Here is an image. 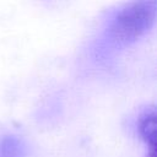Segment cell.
Listing matches in <instances>:
<instances>
[{
    "mask_svg": "<svg viewBox=\"0 0 157 157\" xmlns=\"http://www.w3.org/2000/svg\"><path fill=\"white\" fill-rule=\"evenodd\" d=\"M156 9V0H132L123 6L109 25L112 42L120 47L137 42L155 25Z\"/></svg>",
    "mask_w": 157,
    "mask_h": 157,
    "instance_id": "obj_1",
    "label": "cell"
},
{
    "mask_svg": "<svg viewBox=\"0 0 157 157\" xmlns=\"http://www.w3.org/2000/svg\"><path fill=\"white\" fill-rule=\"evenodd\" d=\"M139 134L148 148V157H156V113L153 109L140 118Z\"/></svg>",
    "mask_w": 157,
    "mask_h": 157,
    "instance_id": "obj_2",
    "label": "cell"
}]
</instances>
